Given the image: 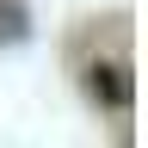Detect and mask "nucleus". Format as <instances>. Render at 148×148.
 Wrapping results in <instances>:
<instances>
[{"label":"nucleus","mask_w":148,"mask_h":148,"mask_svg":"<svg viewBox=\"0 0 148 148\" xmlns=\"http://www.w3.org/2000/svg\"><path fill=\"white\" fill-rule=\"evenodd\" d=\"M31 37V12L18 0H0V43H25Z\"/></svg>","instance_id":"2"},{"label":"nucleus","mask_w":148,"mask_h":148,"mask_svg":"<svg viewBox=\"0 0 148 148\" xmlns=\"http://www.w3.org/2000/svg\"><path fill=\"white\" fill-rule=\"evenodd\" d=\"M86 99L99 111H123L136 105V74H130V62H117V56H99V62H86Z\"/></svg>","instance_id":"1"}]
</instances>
